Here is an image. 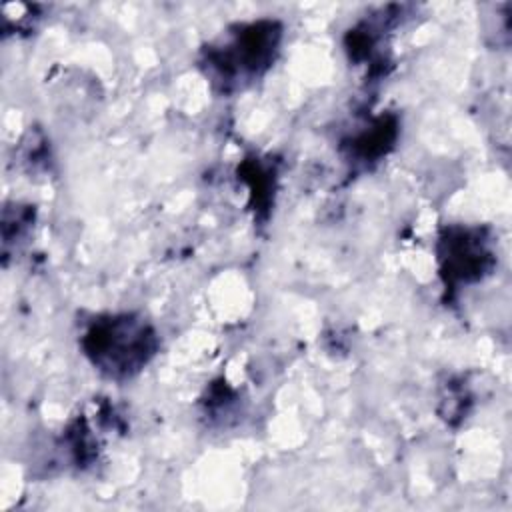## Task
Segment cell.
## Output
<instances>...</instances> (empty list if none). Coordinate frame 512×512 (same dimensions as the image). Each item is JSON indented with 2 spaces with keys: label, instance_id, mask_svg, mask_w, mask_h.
<instances>
[{
  "label": "cell",
  "instance_id": "cell-1",
  "mask_svg": "<svg viewBox=\"0 0 512 512\" xmlns=\"http://www.w3.org/2000/svg\"><path fill=\"white\" fill-rule=\"evenodd\" d=\"M88 350L94 362L110 374H132L146 364L152 354V334L142 324L128 316L112 318L98 324L88 334Z\"/></svg>",
  "mask_w": 512,
  "mask_h": 512
}]
</instances>
